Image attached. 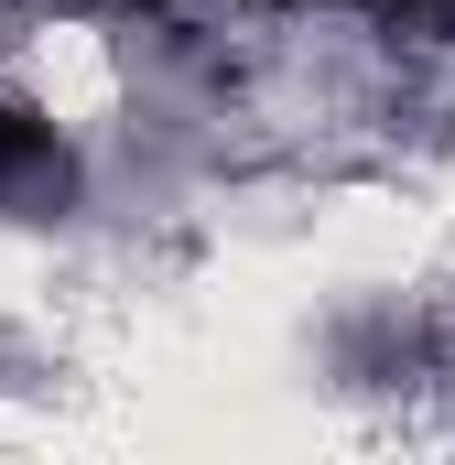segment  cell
Returning <instances> with one entry per match:
<instances>
[{
    "instance_id": "cell-1",
    "label": "cell",
    "mask_w": 455,
    "mask_h": 465,
    "mask_svg": "<svg viewBox=\"0 0 455 465\" xmlns=\"http://www.w3.org/2000/svg\"><path fill=\"white\" fill-rule=\"evenodd\" d=\"M76 195V152L55 141V119L11 109L0 98V206H22V217H55Z\"/></svg>"
},
{
    "instance_id": "cell-2",
    "label": "cell",
    "mask_w": 455,
    "mask_h": 465,
    "mask_svg": "<svg viewBox=\"0 0 455 465\" xmlns=\"http://www.w3.org/2000/svg\"><path fill=\"white\" fill-rule=\"evenodd\" d=\"M369 22H390V33H445L455 0H369Z\"/></svg>"
}]
</instances>
